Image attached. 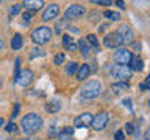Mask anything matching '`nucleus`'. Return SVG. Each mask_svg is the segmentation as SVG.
Returning a JSON list of instances; mask_svg holds the SVG:
<instances>
[{"instance_id": "nucleus-1", "label": "nucleus", "mask_w": 150, "mask_h": 140, "mask_svg": "<svg viewBox=\"0 0 150 140\" xmlns=\"http://www.w3.org/2000/svg\"><path fill=\"white\" fill-rule=\"evenodd\" d=\"M21 128L25 135H31L42 128V117L36 112H30L21 120Z\"/></svg>"}, {"instance_id": "nucleus-2", "label": "nucleus", "mask_w": 150, "mask_h": 140, "mask_svg": "<svg viewBox=\"0 0 150 140\" xmlns=\"http://www.w3.org/2000/svg\"><path fill=\"white\" fill-rule=\"evenodd\" d=\"M102 93V84L100 81H96V79H91L86 84H83L81 87V97L88 98V100H92V98H97Z\"/></svg>"}, {"instance_id": "nucleus-3", "label": "nucleus", "mask_w": 150, "mask_h": 140, "mask_svg": "<svg viewBox=\"0 0 150 140\" xmlns=\"http://www.w3.org/2000/svg\"><path fill=\"white\" fill-rule=\"evenodd\" d=\"M50 39H52V30L49 27H45V25L35 28L33 33H31V41L35 42L36 45H44Z\"/></svg>"}, {"instance_id": "nucleus-4", "label": "nucleus", "mask_w": 150, "mask_h": 140, "mask_svg": "<svg viewBox=\"0 0 150 140\" xmlns=\"http://www.w3.org/2000/svg\"><path fill=\"white\" fill-rule=\"evenodd\" d=\"M111 75L120 81H125V79H130L131 75H133V70H131L128 65H112L111 69Z\"/></svg>"}, {"instance_id": "nucleus-5", "label": "nucleus", "mask_w": 150, "mask_h": 140, "mask_svg": "<svg viewBox=\"0 0 150 140\" xmlns=\"http://www.w3.org/2000/svg\"><path fill=\"white\" fill-rule=\"evenodd\" d=\"M84 14H86L84 6H81V5H72V6H69L67 9H66L64 19H66V20H74V19L83 17Z\"/></svg>"}, {"instance_id": "nucleus-6", "label": "nucleus", "mask_w": 150, "mask_h": 140, "mask_svg": "<svg viewBox=\"0 0 150 140\" xmlns=\"http://www.w3.org/2000/svg\"><path fill=\"white\" fill-rule=\"evenodd\" d=\"M108 121H110V114L108 112H100V114H97L96 117H92V128L96 131H102L106 128Z\"/></svg>"}, {"instance_id": "nucleus-7", "label": "nucleus", "mask_w": 150, "mask_h": 140, "mask_svg": "<svg viewBox=\"0 0 150 140\" xmlns=\"http://www.w3.org/2000/svg\"><path fill=\"white\" fill-rule=\"evenodd\" d=\"M117 34H119L120 37V41H122V45L124 44H133L134 42V34H133V31H131V28L128 25H122L117 28Z\"/></svg>"}, {"instance_id": "nucleus-8", "label": "nucleus", "mask_w": 150, "mask_h": 140, "mask_svg": "<svg viewBox=\"0 0 150 140\" xmlns=\"http://www.w3.org/2000/svg\"><path fill=\"white\" fill-rule=\"evenodd\" d=\"M131 58H133V55H131V51L125 50V48H116V53H114V61L117 64L120 65H128Z\"/></svg>"}, {"instance_id": "nucleus-9", "label": "nucleus", "mask_w": 150, "mask_h": 140, "mask_svg": "<svg viewBox=\"0 0 150 140\" xmlns=\"http://www.w3.org/2000/svg\"><path fill=\"white\" fill-rule=\"evenodd\" d=\"M33 78H35V73H33L30 69H25V70H22V72L17 75L16 83L19 84V86H22V87H27L28 84L33 81Z\"/></svg>"}, {"instance_id": "nucleus-10", "label": "nucleus", "mask_w": 150, "mask_h": 140, "mask_svg": "<svg viewBox=\"0 0 150 140\" xmlns=\"http://www.w3.org/2000/svg\"><path fill=\"white\" fill-rule=\"evenodd\" d=\"M103 45L108 47V48H119L122 45V41L117 33H108L105 39H103Z\"/></svg>"}, {"instance_id": "nucleus-11", "label": "nucleus", "mask_w": 150, "mask_h": 140, "mask_svg": "<svg viewBox=\"0 0 150 140\" xmlns=\"http://www.w3.org/2000/svg\"><path fill=\"white\" fill-rule=\"evenodd\" d=\"M58 13H59V6H58V5H56V3H50L49 6L42 11V16H41L42 22H49V20H52V19H55L56 16H58Z\"/></svg>"}, {"instance_id": "nucleus-12", "label": "nucleus", "mask_w": 150, "mask_h": 140, "mask_svg": "<svg viewBox=\"0 0 150 140\" xmlns=\"http://www.w3.org/2000/svg\"><path fill=\"white\" fill-rule=\"evenodd\" d=\"M92 123V114H89V112H84V114L78 115L77 118L74 120V126L75 128H86Z\"/></svg>"}, {"instance_id": "nucleus-13", "label": "nucleus", "mask_w": 150, "mask_h": 140, "mask_svg": "<svg viewBox=\"0 0 150 140\" xmlns=\"http://www.w3.org/2000/svg\"><path fill=\"white\" fill-rule=\"evenodd\" d=\"M23 6L30 11H38L44 6V2L42 0H23Z\"/></svg>"}, {"instance_id": "nucleus-14", "label": "nucleus", "mask_w": 150, "mask_h": 140, "mask_svg": "<svg viewBox=\"0 0 150 140\" xmlns=\"http://www.w3.org/2000/svg\"><path fill=\"white\" fill-rule=\"evenodd\" d=\"M89 73H91V67H89L88 64H81L77 70V78L80 81H84V79L89 76Z\"/></svg>"}, {"instance_id": "nucleus-15", "label": "nucleus", "mask_w": 150, "mask_h": 140, "mask_svg": "<svg viewBox=\"0 0 150 140\" xmlns=\"http://www.w3.org/2000/svg\"><path fill=\"white\" fill-rule=\"evenodd\" d=\"M130 65H131V70H134V72H142V69H144V62H142V59L138 58V56H133L130 61Z\"/></svg>"}, {"instance_id": "nucleus-16", "label": "nucleus", "mask_w": 150, "mask_h": 140, "mask_svg": "<svg viewBox=\"0 0 150 140\" xmlns=\"http://www.w3.org/2000/svg\"><path fill=\"white\" fill-rule=\"evenodd\" d=\"M59 109H61V103L58 100H53V101H50L45 104V111L50 112V114H56Z\"/></svg>"}, {"instance_id": "nucleus-17", "label": "nucleus", "mask_w": 150, "mask_h": 140, "mask_svg": "<svg viewBox=\"0 0 150 140\" xmlns=\"http://www.w3.org/2000/svg\"><path fill=\"white\" fill-rule=\"evenodd\" d=\"M22 44H23V42H22V36L19 34V33H16V34L13 36V39H11V44H9V45H11V48L13 50H19V48H22Z\"/></svg>"}, {"instance_id": "nucleus-18", "label": "nucleus", "mask_w": 150, "mask_h": 140, "mask_svg": "<svg viewBox=\"0 0 150 140\" xmlns=\"http://www.w3.org/2000/svg\"><path fill=\"white\" fill-rule=\"evenodd\" d=\"M63 45H64L67 50H75V48H77V44H75V41H74L69 34H64V36H63Z\"/></svg>"}, {"instance_id": "nucleus-19", "label": "nucleus", "mask_w": 150, "mask_h": 140, "mask_svg": "<svg viewBox=\"0 0 150 140\" xmlns=\"http://www.w3.org/2000/svg\"><path fill=\"white\" fill-rule=\"evenodd\" d=\"M78 47H80V50H81V55L86 58V56L89 55V51H91V48H89V44L86 42V39H80Z\"/></svg>"}, {"instance_id": "nucleus-20", "label": "nucleus", "mask_w": 150, "mask_h": 140, "mask_svg": "<svg viewBox=\"0 0 150 140\" xmlns=\"http://www.w3.org/2000/svg\"><path fill=\"white\" fill-rule=\"evenodd\" d=\"M103 16H105L106 19H110V20H112V22L120 20V14L116 13V11H105V13H103Z\"/></svg>"}, {"instance_id": "nucleus-21", "label": "nucleus", "mask_w": 150, "mask_h": 140, "mask_svg": "<svg viewBox=\"0 0 150 140\" xmlns=\"http://www.w3.org/2000/svg\"><path fill=\"white\" fill-rule=\"evenodd\" d=\"M125 89H128V84H127L125 81L117 83V84H112V86H111V90H114V93H119L120 90H125Z\"/></svg>"}, {"instance_id": "nucleus-22", "label": "nucleus", "mask_w": 150, "mask_h": 140, "mask_svg": "<svg viewBox=\"0 0 150 140\" xmlns=\"http://www.w3.org/2000/svg\"><path fill=\"white\" fill-rule=\"evenodd\" d=\"M77 70H78V64L74 62V61L66 65V73H67V75H75V72H77Z\"/></svg>"}, {"instance_id": "nucleus-23", "label": "nucleus", "mask_w": 150, "mask_h": 140, "mask_svg": "<svg viewBox=\"0 0 150 140\" xmlns=\"http://www.w3.org/2000/svg\"><path fill=\"white\" fill-rule=\"evenodd\" d=\"M86 42H88V44L91 45V47H94V48H97V47H98V39H97L96 34H88Z\"/></svg>"}, {"instance_id": "nucleus-24", "label": "nucleus", "mask_w": 150, "mask_h": 140, "mask_svg": "<svg viewBox=\"0 0 150 140\" xmlns=\"http://www.w3.org/2000/svg\"><path fill=\"white\" fill-rule=\"evenodd\" d=\"M19 73H21V58H16V65H14V81H16Z\"/></svg>"}, {"instance_id": "nucleus-25", "label": "nucleus", "mask_w": 150, "mask_h": 140, "mask_svg": "<svg viewBox=\"0 0 150 140\" xmlns=\"http://www.w3.org/2000/svg\"><path fill=\"white\" fill-rule=\"evenodd\" d=\"M64 59H66V56H64V53H58L55 56V59H53V62L56 64V65H61L64 62Z\"/></svg>"}, {"instance_id": "nucleus-26", "label": "nucleus", "mask_w": 150, "mask_h": 140, "mask_svg": "<svg viewBox=\"0 0 150 140\" xmlns=\"http://www.w3.org/2000/svg\"><path fill=\"white\" fill-rule=\"evenodd\" d=\"M5 131H6V132H17V126L13 123V121H9V123L6 125V128H5Z\"/></svg>"}, {"instance_id": "nucleus-27", "label": "nucleus", "mask_w": 150, "mask_h": 140, "mask_svg": "<svg viewBox=\"0 0 150 140\" xmlns=\"http://www.w3.org/2000/svg\"><path fill=\"white\" fill-rule=\"evenodd\" d=\"M44 55V51H42L39 47H35V48L31 50V58H36V56H42Z\"/></svg>"}, {"instance_id": "nucleus-28", "label": "nucleus", "mask_w": 150, "mask_h": 140, "mask_svg": "<svg viewBox=\"0 0 150 140\" xmlns=\"http://www.w3.org/2000/svg\"><path fill=\"white\" fill-rule=\"evenodd\" d=\"M22 19H23V20H25V22H30L31 19H33V11L23 13V14H22Z\"/></svg>"}, {"instance_id": "nucleus-29", "label": "nucleus", "mask_w": 150, "mask_h": 140, "mask_svg": "<svg viewBox=\"0 0 150 140\" xmlns=\"http://www.w3.org/2000/svg\"><path fill=\"white\" fill-rule=\"evenodd\" d=\"M92 3H97V5H103V6H108V5H111L112 2H111V0H92Z\"/></svg>"}, {"instance_id": "nucleus-30", "label": "nucleus", "mask_w": 150, "mask_h": 140, "mask_svg": "<svg viewBox=\"0 0 150 140\" xmlns=\"http://www.w3.org/2000/svg\"><path fill=\"white\" fill-rule=\"evenodd\" d=\"M19 13H21V5H14V6H11V16H17Z\"/></svg>"}, {"instance_id": "nucleus-31", "label": "nucleus", "mask_w": 150, "mask_h": 140, "mask_svg": "<svg viewBox=\"0 0 150 140\" xmlns=\"http://www.w3.org/2000/svg\"><path fill=\"white\" fill-rule=\"evenodd\" d=\"M19 109H21V104H19V103H16V104H14V111H13L11 118H16V117L19 115Z\"/></svg>"}, {"instance_id": "nucleus-32", "label": "nucleus", "mask_w": 150, "mask_h": 140, "mask_svg": "<svg viewBox=\"0 0 150 140\" xmlns=\"http://www.w3.org/2000/svg\"><path fill=\"white\" fill-rule=\"evenodd\" d=\"M125 132L127 134H133L134 132V131H133V125H131V123H127L125 125Z\"/></svg>"}, {"instance_id": "nucleus-33", "label": "nucleus", "mask_w": 150, "mask_h": 140, "mask_svg": "<svg viewBox=\"0 0 150 140\" xmlns=\"http://www.w3.org/2000/svg\"><path fill=\"white\" fill-rule=\"evenodd\" d=\"M124 131H117L116 132V140H124Z\"/></svg>"}, {"instance_id": "nucleus-34", "label": "nucleus", "mask_w": 150, "mask_h": 140, "mask_svg": "<svg viewBox=\"0 0 150 140\" xmlns=\"http://www.w3.org/2000/svg\"><path fill=\"white\" fill-rule=\"evenodd\" d=\"M66 25V19L63 22H58V25H56V33H61V27H64Z\"/></svg>"}, {"instance_id": "nucleus-35", "label": "nucleus", "mask_w": 150, "mask_h": 140, "mask_svg": "<svg viewBox=\"0 0 150 140\" xmlns=\"http://www.w3.org/2000/svg\"><path fill=\"white\" fill-rule=\"evenodd\" d=\"M49 135H50V137H56V135H58V131H56V128H52V129L49 131Z\"/></svg>"}, {"instance_id": "nucleus-36", "label": "nucleus", "mask_w": 150, "mask_h": 140, "mask_svg": "<svg viewBox=\"0 0 150 140\" xmlns=\"http://www.w3.org/2000/svg\"><path fill=\"white\" fill-rule=\"evenodd\" d=\"M116 5L119 6L120 9H125V3H124V0H116Z\"/></svg>"}, {"instance_id": "nucleus-37", "label": "nucleus", "mask_w": 150, "mask_h": 140, "mask_svg": "<svg viewBox=\"0 0 150 140\" xmlns=\"http://www.w3.org/2000/svg\"><path fill=\"white\" fill-rule=\"evenodd\" d=\"M74 132V129L72 128H63V134H67V135H70Z\"/></svg>"}, {"instance_id": "nucleus-38", "label": "nucleus", "mask_w": 150, "mask_h": 140, "mask_svg": "<svg viewBox=\"0 0 150 140\" xmlns=\"http://www.w3.org/2000/svg\"><path fill=\"white\" fill-rule=\"evenodd\" d=\"M59 140H72V139H70V135H67V134H61Z\"/></svg>"}, {"instance_id": "nucleus-39", "label": "nucleus", "mask_w": 150, "mask_h": 140, "mask_svg": "<svg viewBox=\"0 0 150 140\" xmlns=\"http://www.w3.org/2000/svg\"><path fill=\"white\" fill-rule=\"evenodd\" d=\"M106 28H110V25H108V23H105V25H100V28H98V31L103 33V31L106 30Z\"/></svg>"}, {"instance_id": "nucleus-40", "label": "nucleus", "mask_w": 150, "mask_h": 140, "mask_svg": "<svg viewBox=\"0 0 150 140\" xmlns=\"http://www.w3.org/2000/svg\"><path fill=\"white\" fill-rule=\"evenodd\" d=\"M130 103H131V101H130V98H127V100H124V104H127V107H128V109L131 111V104H130Z\"/></svg>"}, {"instance_id": "nucleus-41", "label": "nucleus", "mask_w": 150, "mask_h": 140, "mask_svg": "<svg viewBox=\"0 0 150 140\" xmlns=\"http://www.w3.org/2000/svg\"><path fill=\"white\" fill-rule=\"evenodd\" d=\"M139 89H141V90L144 92V90H147V86H145V84L142 83V84H141V86H139Z\"/></svg>"}, {"instance_id": "nucleus-42", "label": "nucleus", "mask_w": 150, "mask_h": 140, "mask_svg": "<svg viewBox=\"0 0 150 140\" xmlns=\"http://www.w3.org/2000/svg\"><path fill=\"white\" fill-rule=\"evenodd\" d=\"M3 125H5V120L2 118V117H0V128H2V126H3Z\"/></svg>"}, {"instance_id": "nucleus-43", "label": "nucleus", "mask_w": 150, "mask_h": 140, "mask_svg": "<svg viewBox=\"0 0 150 140\" xmlns=\"http://www.w3.org/2000/svg\"><path fill=\"white\" fill-rule=\"evenodd\" d=\"M21 140H36V139H31V137H23V139H21Z\"/></svg>"}, {"instance_id": "nucleus-44", "label": "nucleus", "mask_w": 150, "mask_h": 140, "mask_svg": "<svg viewBox=\"0 0 150 140\" xmlns=\"http://www.w3.org/2000/svg\"><path fill=\"white\" fill-rule=\"evenodd\" d=\"M2 48H3V41L0 39V50H2Z\"/></svg>"}, {"instance_id": "nucleus-45", "label": "nucleus", "mask_w": 150, "mask_h": 140, "mask_svg": "<svg viewBox=\"0 0 150 140\" xmlns=\"http://www.w3.org/2000/svg\"><path fill=\"white\" fill-rule=\"evenodd\" d=\"M9 140H13V139H9Z\"/></svg>"}]
</instances>
